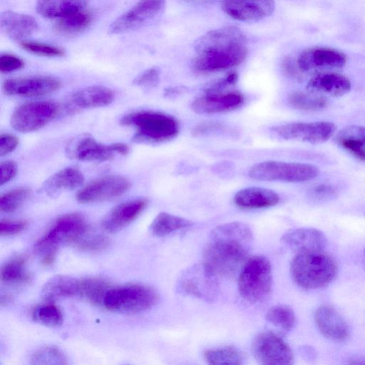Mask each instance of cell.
Wrapping results in <instances>:
<instances>
[{"label":"cell","instance_id":"cell-1","mask_svg":"<svg viewBox=\"0 0 365 365\" xmlns=\"http://www.w3.org/2000/svg\"><path fill=\"white\" fill-rule=\"evenodd\" d=\"M252 232L240 222L219 225L210 234L202 255V264L215 277H232L248 259Z\"/></svg>","mask_w":365,"mask_h":365},{"label":"cell","instance_id":"cell-2","mask_svg":"<svg viewBox=\"0 0 365 365\" xmlns=\"http://www.w3.org/2000/svg\"><path fill=\"white\" fill-rule=\"evenodd\" d=\"M193 66L199 72L222 71L240 64L247 54L246 38L235 26L212 30L197 41Z\"/></svg>","mask_w":365,"mask_h":365},{"label":"cell","instance_id":"cell-3","mask_svg":"<svg viewBox=\"0 0 365 365\" xmlns=\"http://www.w3.org/2000/svg\"><path fill=\"white\" fill-rule=\"evenodd\" d=\"M337 272L336 260L324 251L298 253L290 263L292 279L304 289H317L327 286Z\"/></svg>","mask_w":365,"mask_h":365},{"label":"cell","instance_id":"cell-4","mask_svg":"<svg viewBox=\"0 0 365 365\" xmlns=\"http://www.w3.org/2000/svg\"><path fill=\"white\" fill-rule=\"evenodd\" d=\"M120 124L135 128L132 140L136 143H161L175 138L179 125L172 115L161 112L140 110L123 116Z\"/></svg>","mask_w":365,"mask_h":365},{"label":"cell","instance_id":"cell-5","mask_svg":"<svg viewBox=\"0 0 365 365\" xmlns=\"http://www.w3.org/2000/svg\"><path fill=\"white\" fill-rule=\"evenodd\" d=\"M158 292L140 284H127L111 287L107 292L103 307L119 314H136L146 311L158 302Z\"/></svg>","mask_w":365,"mask_h":365},{"label":"cell","instance_id":"cell-6","mask_svg":"<svg viewBox=\"0 0 365 365\" xmlns=\"http://www.w3.org/2000/svg\"><path fill=\"white\" fill-rule=\"evenodd\" d=\"M88 230V225L82 215H63L37 241L35 250L42 257L47 254L56 253L60 246L75 245L87 233Z\"/></svg>","mask_w":365,"mask_h":365},{"label":"cell","instance_id":"cell-7","mask_svg":"<svg viewBox=\"0 0 365 365\" xmlns=\"http://www.w3.org/2000/svg\"><path fill=\"white\" fill-rule=\"evenodd\" d=\"M272 282V267L268 259L261 255L253 256L247 260L240 272L238 291L247 302H259L269 294Z\"/></svg>","mask_w":365,"mask_h":365},{"label":"cell","instance_id":"cell-8","mask_svg":"<svg viewBox=\"0 0 365 365\" xmlns=\"http://www.w3.org/2000/svg\"><path fill=\"white\" fill-rule=\"evenodd\" d=\"M319 169L313 165L269 160L253 165L248 172L250 178L261 181L302 182L315 178Z\"/></svg>","mask_w":365,"mask_h":365},{"label":"cell","instance_id":"cell-9","mask_svg":"<svg viewBox=\"0 0 365 365\" xmlns=\"http://www.w3.org/2000/svg\"><path fill=\"white\" fill-rule=\"evenodd\" d=\"M58 105L49 101H33L17 107L11 116V125L21 133H30L45 126L58 114Z\"/></svg>","mask_w":365,"mask_h":365},{"label":"cell","instance_id":"cell-10","mask_svg":"<svg viewBox=\"0 0 365 365\" xmlns=\"http://www.w3.org/2000/svg\"><path fill=\"white\" fill-rule=\"evenodd\" d=\"M252 351L258 363L264 365H289L294 361L288 344L272 331H262L255 336Z\"/></svg>","mask_w":365,"mask_h":365},{"label":"cell","instance_id":"cell-11","mask_svg":"<svg viewBox=\"0 0 365 365\" xmlns=\"http://www.w3.org/2000/svg\"><path fill=\"white\" fill-rule=\"evenodd\" d=\"M336 126L331 122L291 123L272 128L277 136L285 140H296L312 144L328 140L335 133Z\"/></svg>","mask_w":365,"mask_h":365},{"label":"cell","instance_id":"cell-12","mask_svg":"<svg viewBox=\"0 0 365 365\" xmlns=\"http://www.w3.org/2000/svg\"><path fill=\"white\" fill-rule=\"evenodd\" d=\"M165 6V0H140L110 24L108 33L121 34L138 29L159 16Z\"/></svg>","mask_w":365,"mask_h":365},{"label":"cell","instance_id":"cell-13","mask_svg":"<svg viewBox=\"0 0 365 365\" xmlns=\"http://www.w3.org/2000/svg\"><path fill=\"white\" fill-rule=\"evenodd\" d=\"M130 186L129 180L119 175H110L97 179L76 194L80 203L88 204L104 202L124 194Z\"/></svg>","mask_w":365,"mask_h":365},{"label":"cell","instance_id":"cell-14","mask_svg":"<svg viewBox=\"0 0 365 365\" xmlns=\"http://www.w3.org/2000/svg\"><path fill=\"white\" fill-rule=\"evenodd\" d=\"M68 152L72 158L82 161H106L115 155H125L129 152L126 144L115 143L103 145L89 135H83L68 145Z\"/></svg>","mask_w":365,"mask_h":365},{"label":"cell","instance_id":"cell-15","mask_svg":"<svg viewBox=\"0 0 365 365\" xmlns=\"http://www.w3.org/2000/svg\"><path fill=\"white\" fill-rule=\"evenodd\" d=\"M216 277L203 264H197L182 274L178 287L185 294L208 301L216 294Z\"/></svg>","mask_w":365,"mask_h":365},{"label":"cell","instance_id":"cell-16","mask_svg":"<svg viewBox=\"0 0 365 365\" xmlns=\"http://www.w3.org/2000/svg\"><path fill=\"white\" fill-rule=\"evenodd\" d=\"M61 86L58 79L48 76L9 78L3 83V90L9 96L36 97L57 91Z\"/></svg>","mask_w":365,"mask_h":365},{"label":"cell","instance_id":"cell-17","mask_svg":"<svg viewBox=\"0 0 365 365\" xmlns=\"http://www.w3.org/2000/svg\"><path fill=\"white\" fill-rule=\"evenodd\" d=\"M346 63V55L329 47H312L304 51L297 63L300 71L311 72L342 68Z\"/></svg>","mask_w":365,"mask_h":365},{"label":"cell","instance_id":"cell-18","mask_svg":"<svg viewBox=\"0 0 365 365\" xmlns=\"http://www.w3.org/2000/svg\"><path fill=\"white\" fill-rule=\"evenodd\" d=\"M222 11L234 19L255 21L270 16L274 10V0H224Z\"/></svg>","mask_w":365,"mask_h":365},{"label":"cell","instance_id":"cell-19","mask_svg":"<svg viewBox=\"0 0 365 365\" xmlns=\"http://www.w3.org/2000/svg\"><path fill=\"white\" fill-rule=\"evenodd\" d=\"M314 321L321 334L329 340L341 342L349 336L350 329L348 323L329 305H322L317 309Z\"/></svg>","mask_w":365,"mask_h":365},{"label":"cell","instance_id":"cell-20","mask_svg":"<svg viewBox=\"0 0 365 365\" xmlns=\"http://www.w3.org/2000/svg\"><path fill=\"white\" fill-rule=\"evenodd\" d=\"M244 101V96L237 91L206 93L196 98L191 107L198 114H213L235 110Z\"/></svg>","mask_w":365,"mask_h":365},{"label":"cell","instance_id":"cell-21","mask_svg":"<svg viewBox=\"0 0 365 365\" xmlns=\"http://www.w3.org/2000/svg\"><path fill=\"white\" fill-rule=\"evenodd\" d=\"M147 205V199L139 198L116 205L103 217L102 227L110 233L120 231L135 220Z\"/></svg>","mask_w":365,"mask_h":365},{"label":"cell","instance_id":"cell-22","mask_svg":"<svg viewBox=\"0 0 365 365\" xmlns=\"http://www.w3.org/2000/svg\"><path fill=\"white\" fill-rule=\"evenodd\" d=\"M281 240L297 254L324 251L327 245L324 234L315 228L291 230L284 233Z\"/></svg>","mask_w":365,"mask_h":365},{"label":"cell","instance_id":"cell-23","mask_svg":"<svg viewBox=\"0 0 365 365\" xmlns=\"http://www.w3.org/2000/svg\"><path fill=\"white\" fill-rule=\"evenodd\" d=\"M351 84L345 76L334 73H320L310 78L307 88L310 93L322 96H341L349 92Z\"/></svg>","mask_w":365,"mask_h":365},{"label":"cell","instance_id":"cell-24","mask_svg":"<svg viewBox=\"0 0 365 365\" xmlns=\"http://www.w3.org/2000/svg\"><path fill=\"white\" fill-rule=\"evenodd\" d=\"M0 25L8 37L21 42L38 29L37 21L33 16L11 11L1 13Z\"/></svg>","mask_w":365,"mask_h":365},{"label":"cell","instance_id":"cell-25","mask_svg":"<svg viewBox=\"0 0 365 365\" xmlns=\"http://www.w3.org/2000/svg\"><path fill=\"white\" fill-rule=\"evenodd\" d=\"M279 196L274 190L260 187H249L234 196L235 204L242 209H259L276 205Z\"/></svg>","mask_w":365,"mask_h":365},{"label":"cell","instance_id":"cell-26","mask_svg":"<svg viewBox=\"0 0 365 365\" xmlns=\"http://www.w3.org/2000/svg\"><path fill=\"white\" fill-rule=\"evenodd\" d=\"M113 99L114 93L109 88L93 86L73 93L70 97V103L76 108H91L108 106Z\"/></svg>","mask_w":365,"mask_h":365},{"label":"cell","instance_id":"cell-27","mask_svg":"<svg viewBox=\"0 0 365 365\" xmlns=\"http://www.w3.org/2000/svg\"><path fill=\"white\" fill-rule=\"evenodd\" d=\"M79 279L68 275L58 274L48 279L42 288L44 300L51 302L78 294Z\"/></svg>","mask_w":365,"mask_h":365},{"label":"cell","instance_id":"cell-28","mask_svg":"<svg viewBox=\"0 0 365 365\" xmlns=\"http://www.w3.org/2000/svg\"><path fill=\"white\" fill-rule=\"evenodd\" d=\"M334 139L354 158L365 162V126H347L339 130Z\"/></svg>","mask_w":365,"mask_h":365},{"label":"cell","instance_id":"cell-29","mask_svg":"<svg viewBox=\"0 0 365 365\" xmlns=\"http://www.w3.org/2000/svg\"><path fill=\"white\" fill-rule=\"evenodd\" d=\"M82 173L76 168H63L47 179L42 186L48 195H55L64 190H71L81 186L83 182Z\"/></svg>","mask_w":365,"mask_h":365},{"label":"cell","instance_id":"cell-30","mask_svg":"<svg viewBox=\"0 0 365 365\" xmlns=\"http://www.w3.org/2000/svg\"><path fill=\"white\" fill-rule=\"evenodd\" d=\"M89 0H37L36 11L45 18H61L83 9Z\"/></svg>","mask_w":365,"mask_h":365},{"label":"cell","instance_id":"cell-31","mask_svg":"<svg viewBox=\"0 0 365 365\" xmlns=\"http://www.w3.org/2000/svg\"><path fill=\"white\" fill-rule=\"evenodd\" d=\"M92 14L83 9L62 16L56 21L54 29L63 36H73L85 31L91 24Z\"/></svg>","mask_w":365,"mask_h":365},{"label":"cell","instance_id":"cell-32","mask_svg":"<svg viewBox=\"0 0 365 365\" xmlns=\"http://www.w3.org/2000/svg\"><path fill=\"white\" fill-rule=\"evenodd\" d=\"M111 287L104 279L86 277L79 279L78 295L95 306H103L106 295Z\"/></svg>","mask_w":365,"mask_h":365},{"label":"cell","instance_id":"cell-33","mask_svg":"<svg viewBox=\"0 0 365 365\" xmlns=\"http://www.w3.org/2000/svg\"><path fill=\"white\" fill-rule=\"evenodd\" d=\"M192 225V222L187 219L163 212L153 220L150 231L155 236L163 237Z\"/></svg>","mask_w":365,"mask_h":365},{"label":"cell","instance_id":"cell-34","mask_svg":"<svg viewBox=\"0 0 365 365\" xmlns=\"http://www.w3.org/2000/svg\"><path fill=\"white\" fill-rule=\"evenodd\" d=\"M2 282L6 284H24L31 279L30 274L26 267V260L23 257H14L5 262L0 272Z\"/></svg>","mask_w":365,"mask_h":365},{"label":"cell","instance_id":"cell-35","mask_svg":"<svg viewBox=\"0 0 365 365\" xmlns=\"http://www.w3.org/2000/svg\"><path fill=\"white\" fill-rule=\"evenodd\" d=\"M204 357L208 364L217 365H241L246 360L242 351L231 346L209 349L205 352Z\"/></svg>","mask_w":365,"mask_h":365},{"label":"cell","instance_id":"cell-36","mask_svg":"<svg viewBox=\"0 0 365 365\" xmlns=\"http://www.w3.org/2000/svg\"><path fill=\"white\" fill-rule=\"evenodd\" d=\"M287 100L291 106L307 111L320 110L324 108L328 103L327 99L322 96L302 91L290 93Z\"/></svg>","mask_w":365,"mask_h":365},{"label":"cell","instance_id":"cell-37","mask_svg":"<svg viewBox=\"0 0 365 365\" xmlns=\"http://www.w3.org/2000/svg\"><path fill=\"white\" fill-rule=\"evenodd\" d=\"M267 320L274 327L284 331H291L295 325L294 310L288 305L279 304L272 307L266 314Z\"/></svg>","mask_w":365,"mask_h":365},{"label":"cell","instance_id":"cell-38","mask_svg":"<svg viewBox=\"0 0 365 365\" xmlns=\"http://www.w3.org/2000/svg\"><path fill=\"white\" fill-rule=\"evenodd\" d=\"M32 319L35 322L45 327H56L62 324L63 314L57 306L47 303L34 308Z\"/></svg>","mask_w":365,"mask_h":365},{"label":"cell","instance_id":"cell-39","mask_svg":"<svg viewBox=\"0 0 365 365\" xmlns=\"http://www.w3.org/2000/svg\"><path fill=\"white\" fill-rule=\"evenodd\" d=\"M30 192L27 187H19L5 192L0 197V210L5 213L14 212L27 200Z\"/></svg>","mask_w":365,"mask_h":365},{"label":"cell","instance_id":"cell-40","mask_svg":"<svg viewBox=\"0 0 365 365\" xmlns=\"http://www.w3.org/2000/svg\"><path fill=\"white\" fill-rule=\"evenodd\" d=\"M34 364H66L67 359L64 354L54 346H45L38 349L31 357Z\"/></svg>","mask_w":365,"mask_h":365},{"label":"cell","instance_id":"cell-41","mask_svg":"<svg viewBox=\"0 0 365 365\" xmlns=\"http://www.w3.org/2000/svg\"><path fill=\"white\" fill-rule=\"evenodd\" d=\"M110 245V239L102 235H86L81 238L75 245L83 252H96L104 250Z\"/></svg>","mask_w":365,"mask_h":365},{"label":"cell","instance_id":"cell-42","mask_svg":"<svg viewBox=\"0 0 365 365\" xmlns=\"http://www.w3.org/2000/svg\"><path fill=\"white\" fill-rule=\"evenodd\" d=\"M21 48L26 51L42 56L58 57L64 55L65 51L63 48L35 41H21L20 43Z\"/></svg>","mask_w":365,"mask_h":365},{"label":"cell","instance_id":"cell-43","mask_svg":"<svg viewBox=\"0 0 365 365\" xmlns=\"http://www.w3.org/2000/svg\"><path fill=\"white\" fill-rule=\"evenodd\" d=\"M160 81V71L157 68H150L137 76L133 83L136 86L150 88L155 87Z\"/></svg>","mask_w":365,"mask_h":365},{"label":"cell","instance_id":"cell-44","mask_svg":"<svg viewBox=\"0 0 365 365\" xmlns=\"http://www.w3.org/2000/svg\"><path fill=\"white\" fill-rule=\"evenodd\" d=\"M24 62L20 58L9 53H4L0 57V71L1 73H10L22 68Z\"/></svg>","mask_w":365,"mask_h":365},{"label":"cell","instance_id":"cell-45","mask_svg":"<svg viewBox=\"0 0 365 365\" xmlns=\"http://www.w3.org/2000/svg\"><path fill=\"white\" fill-rule=\"evenodd\" d=\"M310 194L317 201H326L336 195V190L331 185L319 184L311 189Z\"/></svg>","mask_w":365,"mask_h":365},{"label":"cell","instance_id":"cell-46","mask_svg":"<svg viewBox=\"0 0 365 365\" xmlns=\"http://www.w3.org/2000/svg\"><path fill=\"white\" fill-rule=\"evenodd\" d=\"M27 225L24 220H1L0 235L1 236L12 235L21 232Z\"/></svg>","mask_w":365,"mask_h":365},{"label":"cell","instance_id":"cell-47","mask_svg":"<svg viewBox=\"0 0 365 365\" xmlns=\"http://www.w3.org/2000/svg\"><path fill=\"white\" fill-rule=\"evenodd\" d=\"M238 76L235 72H230L223 78L211 83L206 89V93H221L225 88L234 85L237 81Z\"/></svg>","mask_w":365,"mask_h":365},{"label":"cell","instance_id":"cell-48","mask_svg":"<svg viewBox=\"0 0 365 365\" xmlns=\"http://www.w3.org/2000/svg\"><path fill=\"white\" fill-rule=\"evenodd\" d=\"M223 129L224 126L221 123L211 121L202 122L193 128L192 133L195 136H201L213 133H215Z\"/></svg>","mask_w":365,"mask_h":365},{"label":"cell","instance_id":"cell-49","mask_svg":"<svg viewBox=\"0 0 365 365\" xmlns=\"http://www.w3.org/2000/svg\"><path fill=\"white\" fill-rule=\"evenodd\" d=\"M19 145V139L9 133L1 134L0 136V155H6L14 150Z\"/></svg>","mask_w":365,"mask_h":365},{"label":"cell","instance_id":"cell-50","mask_svg":"<svg viewBox=\"0 0 365 365\" xmlns=\"http://www.w3.org/2000/svg\"><path fill=\"white\" fill-rule=\"evenodd\" d=\"M18 167L15 162L13 160H6L1 163V180L0 185L4 184L11 180L17 174Z\"/></svg>","mask_w":365,"mask_h":365},{"label":"cell","instance_id":"cell-51","mask_svg":"<svg viewBox=\"0 0 365 365\" xmlns=\"http://www.w3.org/2000/svg\"><path fill=\"white\" fill-rule=\"evenodd\" d=\"M282 69L284 73L289 77L299 78V69L297 62L295 63L292 58L289 57L284 59L282 62Z\"/></svg>","mask_w":365,"mask_h":365},{"label":"cell","instance_id":"cell-52","mask_svg":"<svg viewBox=\"0 0 365 365\" xmlns=\"http://www.w3.org/2000/svg\"><path fill=\"white\" fill-rule=\"evenodd\" d=\"M186 2L192 4H209L220 1L221 2L224 0H184Z\"/></svg>","mask_w":365,"mask_h":365},{"label":"cell","instance_id":"cell-53","mask_svg":"<svg viewBox=\"0 0 365 365\" xmlns=\"http://www.w3.org/2000/svg\"><path fill=\"white\" fill-rule=\"evenodd\" d=\"M364 257H365V249H364Z\"/></svg>","mask_w":365,"mask_h":365}]
</instances>
